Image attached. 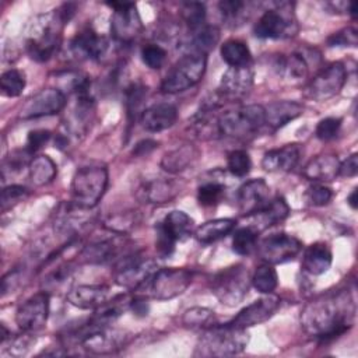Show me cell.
Wrapping results in <instances>:
<instances>
[{
    "instance_id": "44dd1931",
    "label": "cell",
    "mask_w": 358,
    "mask_h": 358,
    "mask_svg": "<svg viewBox=\"0 0 358 358\" xmlns=\"http://www.w3.org/2000/svg\"><path fill=\"white\" fill-rule=\"evenodd\" d=\"M236 201L239 211L243 215L249 217L255 213H259L271 201L270 186L262 178L250 179L238 189Z\"/></svg>"
},
{
    "instance_id": "74e56055",
    "label": "cell",
    "mask_w": 358,
    "mask_h": 358,
    "mask_svg": "<svg viewBox=\"0 0 358 358\" xmlns=\"http://www.w3.org/2000/svg\"><path fill=\"white\" fill-rule=\"evenodd\" d=\"M222 60L229 67H242L250 64V50L243 41L239 39H228L221 45L220 49Z\"/></svg>"
},
{
    "instance_id": "ee69618b",
    "label": "cell",
    "mask_w": 358,
    "mask_h": 358,
    "mask_svg": "<svg viewBox=\"0 0 358 358\" xmlns=\"http://www.w3.org/2000/svg\"><path fill=\"white\" fill-rule=\"evenodd\" d=\"M180 14L190 32L206 25V6L199 1H187L182 4Z\"/></svg>"
},
{
    "instance_id": "8992f818",
    "label": "cell",
    "mask_w": 358,
    "mask_h": 358,
    "mask_svg": "<svg viewBox=\"0 0 358 358\" xmlns=\"http://www.w3.org/2000/svg\"><path fill=\"white\" fill-rule=\"evenodd\" d=\"M192 278L193 274L186 268L164 267L158 268L137 291L147 299L166 301L183 294L192 284Z\"/></svg>"
},
{
    "instance_id": "4316f807",
    "label": "cell",
    "mask_w": 358,
    "mask_h": 358,
    "mask_svg": "<svg viewBox=\"0 0 358 358\" xmlns=\"http://www.w3.org/2000/svg\"><path fill=\"white\" fill-rule=\"evenodd\" d=\"M302 113L303 106L296 101H275L264 108V123L271 130H278Z\"/></svg>"
},
{
    "instance_id": "d590c367",
    "label": "cell",
    "mask_w": 358,
    "mask_h": 358,
    "mask_svg": "<svg viewBox=\"0 0 358 358\" xmlns=\"http://www.w3.org/2000/svg\"><path fill=\"white\" fill-rule=\"evenodd\" d=\"M218 10L222 21L231 27L236 28L242 25L252 13V6L242 0H222L218 3Z\"/></svg>"
},
{
    "instance_id": "b9f144b4",
    "label": "cell",
    "mask_w": 358,
    "mask_h": 358,
    "mask_svg": "<svg viewBox=\"0 0 358 358\" xmlns=\"http://www.w3.org/2000/svg\"><path fill=\"white\" fill-rule=\"evenodd\" d=\"M182 322L185 326L192 329H207L215 323V312L208 308L194 306L187 309L183 316Z\"/></svg>"
},
{
    "instance_id": "277c9868",
    "label": "cell",
    "mask_w": 358,
    "mask_h": 358,
    "mask_svg": "<svg viewBox=\"0 0 358 358\" xmlns=\"http://www.w3.org/2000/svg\"><path fill=\"white\" fill-rule=\"evenodd\" d=\"M108 186V169L103 165H85L71 179V201L85 210L94 208L103 197Z\"/></svg>"
},
{
    "instance_id": "8fae6325",
    "label": "cell",
    "mask_w": 358,
    "mask_h": 358,
    "mask_svg": "<svg viewBox=\"0 0 358 358\" xmlns=\"http://www.w3.org/2000/svg\"><path fill=\"white\" fill-rule=\"evenodd\" d=\"M112 8L110 34L112 38L122 45H129L136 41L143 32V22L134 3L112 1L106 3Z\"/></svg>"
},
{
    "instance_id": "681fc988",
    "label": "cell",
    "mask_w": 358,
    "mask_h": 358,
    "mask_svg": "<svg viewBox=\"0 0 358 358\" xmlns=\"http://www.w3.org/2000/svg\"><path fill=\"white\" fill-rule=\"evenodd\" d=\"M29 194V190L21 185H8L1 190V213L13 208Z\"/></svg>"
},
{
    "instance_id": "4dcf8cb0",
    "label": "cell",
    "mask_w": 358,
    "mask_h": 358,
    "mask_svg": "<svg viewBox=\"0 0 358 358\" xmlns=\"http://www.w3.org/2000/svg\"><path fill=\"white\" fill-rule=\"evenodd\" d=\"M288 214L289 206L285 201V199L282 196H275L274 199H271L266 208L249 215L253 220V222L249 227H252L257 232H262L263 229L284 221L288 217Z\"/></svg>"
},
{
    "instance_id": "7dc6e473",
    "label": "cell",
    "mask_w": 358,
    "mask_h": 358,
    "mask_svg": "<svg viewBox=\"0 0 358 358\" xmlns=\"http://www.w3.org/2000/svg\"><path fill=\"white\" fill-rule=\"evenodd\" d=\"M227 168L236 178L246 176L252 168V161L249 154L245 150L231 151L227 157Z\"/></svg>"
},
{
    "instance_id": "91938a15",
    "label": "cell",
    "mask_w": 358,
    "mask_h": 358,
    "mask_svg": "<svg viewBox=\"0 0 358 358\" xmlns=\"http://www.w3.org/2000/svg\"><path fill=\"white\" fill-rule=\"evenodd\" d=\"M347 203H348V206H350L352 210H357V207H358V200H357V187H355V189H352V192L348 194V197H347Z\"/></svg>"
},
{
    "instance_id": "7a4b0ae2",
    "label": "cell",
    "mask_w": 358,
    "mask_h": 358,
    "mask_svg": "<svg viewBox=\"0 0 358 358\" xmlns=\"http://www.w3.org/2000/svg\"><path fill=\"white\" fill-rule=\"evenodd\" d=\"M64 25L56 10L35 15L25 28V50L28 56L38 63L50 60L60 48Z\"/></svg>"
},
{
    "instance_id": "2e32d148",
    "label": "cell",
    "mask_w": 358,
    "mask_h": 358,
    "mask_svg": "<svg viewBox=\"0 0 358 358\" xmlns=\"http://www.w3.org/2000/svg\"><path fill=\"white\" fill-rule=\"evenodd\" d=\"M49 316V294L39 291L29 296L15 312V323L21 331L36 333L41 330Z\"/></svg>"
},
{
    "instance_id": "60d3db41",
    "label": "cell",
    "mask_w": 358,
    "mask_h": 358,
    "mask_svg": "<svg viewBox=\"0 0 358 358\" xmlns=\"http://www.w3.org/2000/svg\"><path fill=\"white\" fill-rule=\"evenodd\" d=\"M259 232L252 227H243L235 231L232 236V250L239 256H249L257 246Z\"/></svg>"
},
{
    "instance_id": "f1b7e54d",
    "label": "cell",
    "mask_w": 358,
    "mask_h": 358,
    "mask_svg": "<svg viewBox=\"0 0 358 358\" xmlns=\"http://www.w3.org/2000/svg\"><path fill=\"white\" fill-rule=\"evenodd\" d=\"M109 299L106 285H78L69 291L67 301L78 309H96Z\"/></svg>"
},
{
    "instance_id": "1f68e13d",
    "label": "cell",
    "mask_w": 358,
    "mask_h": 358,
    "mask_svg": "<svg viewBox=\"0 0 358 358\" xmlns=\"http://www.w3.org/2000/svg\"><path fill=\"white\" fill-rule=\"evenodd\" d=\"M131 298L129 294H119L96 308L90 319L99 326H109L130 309Z\"/></svg>"
},
{
    "instance_id": "30bf717a",
    "label": "cell",
    "mask_w": 358,
    "mask_h": 358,
    "mask_svg": "<svg viewBox=\"0 0 358 358\" xmlns=\"http://www.w3.org/2000/svg\"><path fill=\"white\" fill-rule=\"evenodd\" d=\"M296 32L298 25L289 3H278L267 8L253 27L255 36L260 39H285Z\"/></svg>"
},
{
    "instance_id": "4fadbf2b",
    "label": "cell",
    "mask_w": 358,
    "mask_h": 358,
    "mask_svg": "<svg viewBox=\"0 0 358 358\" xmlns=\"http://www.w3.org/2000/svg\"><path fill=\"white\" fill-rule=\"evenodd\" d=\"M347 81V69L341 62L323 67L306 85V95L317 102L336 96Z\"/></svg>"
},
{
    "instance_id": "d6986e66",
    "label": "cell",
    "mask_w": 358,
    "mask_h": 358,
    "mask_svg": "<svg viewBox=\"0 0 358 358\" xmlns=\"http://www.w3.org/2000/svg\"><path fill=\"white\" fill-rule=\"evenodd\" d=\"M281 299L278 295L264 294V296L256 299L250 305L245 306L239 310V313L229 320L231 324L248 329L256 324H260L266 320H268L280 308Z\"/></svg>"
},
{
    "instance_id": "7bdbcfd3",
    "label": "cell",
    "mask_w": 358,
    "mask_h": 358,
    "mask_svg": "<svg viewBox=\"0 0 358 358\" xmlns=\"http://www.w3.org/2000/svg\"><path fill=\"white\" fill-rule=\"evenodd\" d=\"M25 88V74L17 69H10L1 74L0 90L4 96L15 98Z\"/></svg>"
},
{
    "instance_id": "c3c4849f",
    "label": "cell",
    "mask_w": 358,
    "mask_h": 358,
    "mask_svg": "<svg viewBox=\"0 0 358 358\" xmlns=\"http://www.w3.org/2000/svg\"><path fill=\"white\" fill-rule=\"evenodd\" d=\"M143 63L151 69V70H158L164 66L166 60V50L157 43H147L141 48L140 52Z\"/></svg>"
},
{
    "instance_id": "cb8c5ba5",
    "label": "cell",
    "mask_w": 358,
    "mask_h": 358,
    "mask_svg": "<svg viewBox=\"0 0 358 358\" xmlns=\"http://www.w3.org/2000/svg\"><path fill=\"white\" fill-rule=\"evenodd\" d=\"M178 108L169 102H158L145 108L140 115L141 126L151 133L166 130L175 124Z\"/></svg>"
},
{
    "instance_id": "816d5d0a",
    "label": "cell",
    "mask_w": 358,
    "mask_h": 358,
    "mask_svg": "<svg viewBox=\"0 0 358 358\" xmlns=\"http://www.w3.org/2000/svg\"><path fill=\"white\" fill-rule=\"evenodd\" d=\"M134 224H136V215H131V214L124 213V214H117V215H113V217L110 215V217L105 221L103 227H105L108 231L113 232V234L123 235L124 232H127L129 229H131V228L134 227Z\"/></svg>"
},
{
    "instance_id": "f546056e",
    "label": "cell",
    "mask_w": 358,
    "mask_h": 358,
    "mask_svg": "<svg viewBox=\"0 0 358 358\" xmlns=\"http://www.w3.org/2000/svg\"><path fill=\"white\" fill-rule=\"evenodd\" d=\"M333 262L330 248L324 242H315L309 245L302 256V270L310 275H320L326 273Z\"/></svg>"
},
{
    "instance_id": "3957f363",
    "label": "cell",
    "mask_w": 358,
    "mask_h": 358,
    "mask_svg": "<svg viewBox=\"0 0 358 358\" xmlns=\"http://www.w3.org/2000/svg\"><path fill=\"white\" fill-rule=\"evenodd\" d=\"M249 343L246 329L231 324H213L201 333L194 355L196 357H231L241 354Z\"/></svg>"
},
{
    "instance_id": "7c38bea8",
    "label": "cell",
    "mask_w": 358,
    "mask_h": 358,
    "mask_svg": "<svg viewBox=\"0 0 358 358\" xmlns=\"http://www.w3.org/2000/svg\"><path fill=\"white\" fill-rule=\"evenodd\" d=\"M158 270L152 259L141 257L137 253L127 255L119 260L115 274V282L130 291H137Z\"/></svg>"
},
{
    "instance_id": "603a6c76",
    "label": "cell",
    "mask_w": 358,
    "mask_h": 358,
    "mask_svg": "<svg viewBox=\"0 0 358 358\" xmlns=\"http://www.w3.org/2000/svg\"><path fill=\"white\" fill-rule=\"evenodd\" d=\"M123 235H113L112 238L98 239L85 245L80 253V257L85 263L91 264H105L113 260H120V252L124 248V241L120 242Z\"/></svg>"
},
{
    "instance_id": "6da1fadb",
    "label": "cell",
    "mask_w": 358,
    "mask_h": 358,
    "mask_svg": "<svg viewBox=\"0 0 358 358\" xmlns=\"http://www.w3.org/2000/svg\"><path fill=\"white\" fill-rule=\"evenodd\" d=\"M355 320V302L350 291L329 292L308 302L301 312V326L322 343L347 333Z\"/></svg>"
},
{
    "instance_id": "ac0fdd59",
    "label": "cell",
    "mask_w": 358,
    "mask_h": 358,
    "mask_svg": "<svg viewBox=\"0 0 358 358\" xmlns=\"http://www.w3.org/2000/svg\"><path fill=\"white\" fill-rule=\"evenodd\" d=\"M253 78L255 73L250 64L242 67H228V70L221 77L217 92L225 102L242 99L250 92L253 87Z\"/></svg>"
},
{
    "instance_id": "e575fe53",
    "label": "cell",
    "mask_w": 358,
    "mask_h": 358,
    "mask_svg": "<svg viewBox=\"0 0 358 358\" xmlns=\"http://www.w3.org/2000/svg\"><path fill=\"white\" fill-rule=\"evenodd\" d=\"M218 171L210 172L211 176L204 178L197 186V201L201 207H214L225 196L227 186L222 176H217Z\"/></svg>"
},
{
    "instance_id": "e0dca14e",
    "label": "cell",
    "mask_w": 358,
    "mask_h": 358,
    "mask_svg": "<svg viewBox=\"0 0 358 358\" xmlns=\"http://www.w3.org/2000/svg\"><path fill=\"white\" fill-rule=\"evenodd\" d=\"M73 103L66 117V130L70 136L83 137L90 129L95 112V99L91 90L73 94Z\"/></svg>"
},
{
    "instance_id": "6f0895ef",
    "label": "cell",
    "mask_w": 358,
    "mask_h": 358,
    "mask_svg": "<svg viewBox=\"0 0 358 358\" xmlns=\"http://www.w3.org/2000/svg\"><path fill=\"white\" fill-rule=\"evenodd\" d=\"M357 172H358V154L354 152L345 161L340 162L338 176L354 178L357 175Z\"/></svg>"
},
{
    "instance_id": "836d02e7",
    "label": "cell",
    "mask_w": 358,
    "mask_h": 358,
    "mask_svg": "<svg viewBox=\"0 0 358 358\" xmlns=\"http://www.w3.org/2000/svg\"><path fill=\"white\" fill-rule=\"evenodd\" d=\"M236 227V221L234 218H217L207 221L194 229V238L201 245L214 243L228 234H231Z\"/></svg>"
},
{
    "instance_id": "9a60e30c",
    "label": "cell",
    "mask_w": 358,
    "mask_h": 358,
    "mask_svg": "<svg viewBox=\"0 0 358 358\" xmlns=\"http://www.w3.org/2000/svg\"><path fill=\"white\" fill-rule=\"evenodd\" d=\"M66 94L59 88H45L28 98L20 109V117L24 120L52 116L66 106Z\"/></svg>"
},
{
    "instance_id": "9c48e42d",
    "label": "cell",
    "mask_w": 358,
    "mask_h": 358,
    "mask_svg": "<svg viewBox=\"0 0 358 358\" xmlns=\"http://www.w3.org/2000/svg\"><path fill=\"white\" fill-rule=\"evenodd\" d=\"M193 231V218L182 210H172L155 225V249L159 257H169L178 242L186 241Z\"/></svg>"
},
{
    "instance_id": "f35d334b",
    "label": "cell",
    "mask_w": 358,
    "mask_h": 358,
    "mask_svg": "<svg viewBox=\"0 0 358 358\" xmlns=\"http://www.w3.org/2000/svg\"><path fill=\"white\" fill-rule=\"evenodd\" d=\"M220 41V29L215 25H203L197 31L190 32V41L187 45L189 52H197L207 55Z\"/></svg>"
},
{
    "instance_id": "5b68a950",
    "label": "cell",
    "mask_w": 358,
    "mask_h": 358,
    "mask_svg": "<svg viewBox=\"0 0 358 358\" xmlns=\"http://www.w3.org/2000/svg\"><path fill=\"white\" fill-rule=\"evenodd\" d=\"M263 126H266L264 106L256 103L222 112L217 119L218 134L236 140L253 137Z\"/></svg>"
},
{
    "instance_id": "f907efd6",
    "label": "cell",
    "mask_w": 358,
    "mask_h": 358,
    "mask_svg": "<svg viewBox=\"0 0 358 358\" xmlns=\"http://www.w3.org/2000/svg\"><path fill=\"white\" fill-rule=\"evenodd\" d=\"M305 199L310 206L322 207L329 204V201L333 199V192L329 186L323 183H313L306 189Z\"/></svg>"
},
{
    "instance_id": "ba28073f",
    "label": "cell",
    "mask_w": 358,
    "mask_h": 358,
    "mask_svg": "<svg viewBox=\"0 0 358 358\" xmlns=\"http://www.w3.org/2000/svg\"><path fill=\"white\" fill-rule=\"evenodd\" d=\"M250 274L243 264H234L220 270L211 280V292L227 306H236L248 295Z\"/></svg>"
},
{
    "instance_id": "ffe728a7",
    "label": "cell",
    "mask_w": 358,
    "mask_h": 358,
    "mask_svg": "<svg viewBox=\"0 0 358 358\" xmlns=\"http://www.w3.org/2000/svg\"><path fill=\"white\" fill-rule=\"evenodd\" d=\"M109 45L103 35L88 27L70 41V52L78 60H101L108 53Z\"/></svg>"
},
{
    "instance_id": "484cf974",
    "label": "cell",
    "mask_w": 358,
    "mask_h": 358,
    "mask_svg": "<svg viewBox=\"0 0 358 358\" xmlns=\"http://www.w3.org/2000/svg\"><path fill=\"white\" fill-rule=\"evenodd\" d=\"M301 158V147L298 144H285L280 148L268 150L262 159V166L267 172H289Z\"/></svg>"
},
{
    "instance_id": "8d00e7d4",
    "label": "cell",
    "mask_w": 358,
    "mask_h": 358,
    "mask_svg": "<svg viewBox=\"0 0 358 358\" xmlns=\"http://www.w3.org/2000/svg\"><path fill=\"white\" fill-rule=\"evenodd\" d=\"M28 172L34 186H45L56 178L57 166L49 155H36L31 159Z\"/></svg>"
},
{
    "instance_id": "db71d44e",
    "label": "cell",
    "mask_w": 358,
    "mask_h": 358,
    "mask_svg": "<svg viewBox=\"0 0 358 358\" xmlns=\"http://www.w3.org/2000/svg\"><path fill=\"white\" fill-rule=\"evenodd\" d=\"M329 46H350L355 48L358 43V34L354 27H345L327 38Z\"/></svg>"
},
{
    "instance_id": "d4e9b609",
    "label": "cell",
    "mask_w": 358,
    "mask_h": 358,
    "mask_svg": "<svg viewBox=\"0 0 358 358\" xmlns=\"http://www.w3.org/2000/svg\"><path fill=\"white\" fill-rule=\"evenodd\" d=\"M273 70L278 78L288 84H298L308 76V62L301 53L278 55L273 60Z\"/></svg>"
},
{
    "instance_id": "f6af8a7d",
    "label": "cell",
    "mask_w": 358,
    "mask_h": 358,
    "mask_svg": "<svg viewBox=\"0 0 358 358\" xmlns=\"http://www.w3.org/2000/svg\"><path fill=\"white\" fill-rule=\"evenodd\" d=\"M145 94H147V88L140 83H131V84L127 85L126 91H124V96H126L127 116H129L130 122L136 119L138 112L141 115L140 106L143 105Z\"/></svg>"
},
{
    "instance_id": "7402d4cb",
    "label": "cell",
    "mask_w": 358,
    "mask_h": 358,
    "mask_svg": "<svg viewBox=\"0 0 358 358\" xmlns=\"http://www.w3.org/2000/svg\"><path fill=\"white\" fill-rule=\"evenodd\" d=\"M180 192L179 185L165 176H154L144 179L138 189L137 197L147 204H164L171 201Z\"/></svg>"
},
{
    "instance_id": "5bb4252c",
    "label": "cell",
    "mask_w": 358,
    "mask_h": 358,
    "mask_svg": "<svg viewBox=\"0 0 358 358\" xmlns=\"http://www.w3.org/2000/svg\"><path fill=\"white\" fill-rule=\"evenodd\" d=\"M257 249L264 263L281 264L294 260L301 253L302 242L292 235L280 232L264 238Z\"/></svg>"
},
{
    "instance_id": "83f0119b",
    "label": "cell",
    "mask_w": 358,
    "mask_h": 358,
    "mask_svg": "<svg viewBox=\"0 0 358 358\" xmlns=\"http://www.w3.org/2000/svg\"><path fill=\"white\" fill-rule=\"evenodd\" d=\"M340 159L333 154H322L312 158L302 169V175L315 183L330 182L338 176Z\"/></svg>"
},
{
    "instance_id": "f5cc1de1",
    "label": "cell",
    "mask_w": 358,
    "mask_h": 358,
    "mask_svg": "<svg viewBox=\"0 0 358 358\" xmlns=\"http://www.w3.org/2000/svg\"><path fill=\"white\" fill-rule=\"evenodd\" d=\"M340 127H341V119L340 117H334V116L324 117L317 123L315 134L322 141H330L338 134Z\"/></svg>"
},
{
    "instance_id": "bcb514c9",
    "label": "cell",
    "mask_w": 358,
    "mask_h": 358,
    "mask_svg": "<svg viewBox=\"0 0 358 358\" xmlns=\"http://www.w3.org/2000/svg\"><path fill=\"white\" fill-rule=\"evenodd\" d=\"M35 344V337H32V333L22 331L21 334H11L6 341L1 343L3 350L14 357L25 355L27 351Z\"/></svg>"
},
{
    "instance_id": "d6a6232c",
    "label": "cell",
    "mask_w": 358,
    "mask_h": 358,
    "mask_svg": "<svg viewBox=\"0 0 358 358\" xmlns=\"http://www.w3.org/2000/svg\"><path fill=\"white\" fill-rule=\"evenodd\" d=\"M199 155V150L192 144L178 145L176 148L164 154L161 159V168L169 173H178L193 165Z\"/></svg>"
},
{
    "instance_id": "52a82bcc",
    "label": "cell",
    "mask_w": 358,
    "mask_h": 358,
    "mask_svg": "<svg viewBox=\"0 0 358 358\" xmlns=\"http://www.w3.org/2000/svg\"><path fill=\"white\" fill-rule=\"evenodd\" d=\"M207 69V55L187 52L168 71L161 83L164 94H176L196 85L204 76Z\"/></svg>"
},
{
    "instance_id": "ab89813d",
    "label": "cell",
    "mask_w": 358,
    "mask_h": 358,
    "mask_svg": "<svg viewBox=\"0 0 358 358\" xmlns=\"http://www.w3.org/2000/svg\"><path fill=\"white\" fill-rule=\"evenodd\" d=\"M250 281L260 294H271L278 285V274L273 264L264 263L255 270Z\"/></svg>"
},
{
    "instance_id": "9f6ffc18",
    "label": "cell",
    "mask_w": 358,
    "mask_h": 358,
    "mask_svg": "<svg viewBox=\"0 0 358 358\" xmlns=\"http://www.w3.org/2000/svg\"><path fill=\"white\" fill-rule=\"evenodd\" d=\"M32 154H29L27 150H24V151H14L11 155H10V158H7V159H4V162H3V172H6L7 169L13 173V172H20L21 169H24L25 166H28L29 165V162H31V159H29V157H31Z\"/></svg>"
},
{
    "instance_id": "680465c9",
    "label": "cell",
    "mask_w": 358,
    "mask_h": 358,
    "mask_svg": "<svg viewBox=\"0 0 358 358\" xmlns=\"http://www.w3.org/2000/svg\"><path fill=\"white\" fill-rule=\"evenodd\" d=\"M158 143L152 138H144V140H140L131 150V154L134 157H144V155H148L151 154L155 148H157Z\"/></svg>"
},
{
    "instance_id": "11a10c76",
    "label": "cell",
    "mask_w": 358,
    "mask_h": 358,
    "mask_svg": "<svg viewBox=\"0 0 358 358\" xmlns=\"http://www.w3.org/2000/svg\"><path fill=\"white\" fill-rule=\"evenodd\" d=\"M52 137V133L49 130H43V129H36V130H31L28 133L27 137V144H25V150L29 154H35L36 151H39Z\"/></svg>"
}]
</instances>
